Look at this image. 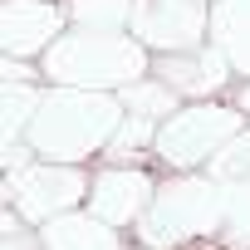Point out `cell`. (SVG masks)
I'll use <instances>...</instances> for the list:
<instances>
[{"instance_id": "1", "label": "cell", "mask_w": 250, "mask_h": 250, "mask_svg": "<svg viewBox=\"0 0 250 250\" xmlns=\"http://www.w3.org/2000/svg\"><path fill=\"white\" fill-rule=\"evenodd\" d=\"M123 113H128V108H123L118 93L49 83L25 138H30L35 157H44V162H79V167H83L88 157L108 152Z\"/></svg>"}, {"instance_id": "2", "label": "cell", "mask_w": 250, "mask_h": 250, "mask_svg": "<svg viewBox=\"0 0 250 250\" xmlns=\"http://www.w3.org/2000/svg\"><path fill=\"white\" fill-rule=\"evenodd\" d=\"M40 69H44V83L123 93L128 83L152 74V49L133 30H64L44 49Z\"/></svg>"}, {"instance_id": "3", "label": "cell", "mask_w": 250, "mask_h": 250, "mask_svg": "<svg viewBox=\"0 0 250 250\" xmlns=\"http://www.w3.org/2000/svg\"><path fill=\"white\" fill-rule=\"evenodd\" d=\"M226 211H230V187L226 182H216L211 172L206 177L182 172L172 182H157V196L138 221V240L147 250H177L187 240L216 235L226 226Z\"/></svg>"}, {"instance_id": "4", "label": "cell", "mask_w": 250, "mask_h": 250, "mask_svg": "<svg viewBox=\"0 0 250 250\" xmlns=\"http://www.w3.org/2000/svg\"><path fill=\"white\" fill-rule=\"evenodd\" d=\"M250 123L245 108L235 103H216V98H187L152 138V157L177 167V172H196L211 167V157Z\"/></svg>"}, {"instance_id": "5", "label": "cell", "mask_w": 250, "mask_h": 250, "mask_svg": "<svg viewBox=\"0 0 250 250\" xmlns=\"http://www.w3.org/2000/svg\"><path fill=\"white\" fill-rule=\"evenodd\" d=\"M88 187H93V177L79 162H44V157H35L30 167L5 172V201L30 226H44V221H54L64 211H79V201H88Z\"/></svg>"}, {"instance_id": "6", "label": "cell", "mask_w": 250, "mask_h": 250, "mask_svg": "<svg viewBox=\"0 0 250 250\" xmlns=\"http://www.w3.org/2000/svg\"><path fill=\"white\" fill-rule=\"evenodd\" d=\"M152 54H182L211 44V5L206 0H138L128 25Z\"/></svg>"}, {"instance_id": "7", "label": "cell", "mask_w": 250, "mask_h": 250, "mask_svg": "<svg viewBox=\"0 0 250 250\" xmlns=\"http://www.w3.org/2000/svg\"><path fill=\"white\" fill-rule=\"evenodd\" d=\"M69 10L64 0H5L0 5V54L44 59V49L64 35Z\"/></svg>"}, {"instance_id": "8", "label": "cell", "mask_w": 250, "mask_h": 250, "mask_svg": "<svg viewBox=\"0 0 250 250\" xmlns=\"http://www.w3.org/2000/svg\"><path fill=\"white\" fill-rule=\"evenodd\" d=\"M152 196H157V182H152V172H143V167H123V162H108L98 177H93V187H88V211L93 216H103L108 226H138L143 221V211L152 206Z\"/></svg>"}, {"instance_id": "9", "label": "cell", "mask_w": 250, "mask_h": 250, "mask_svg": "<svg viewBox=\"0 0 250 250\" xmlns=\"http://www.w3.org/2000/svg\"><path fill=\"white\" fill-rule=\"evenodd\" d=\"M152 74L162 83H172L182 98H211V93H221L230 83L235 69L216 44H201V49H182V54H157Z\"/></svg>"}, {"instance_id": "10", "label": "cell", "mask_w": 250, "mask_h": 250, "mask_svg": "<svg viewBox=\"0 0 250 250\" xmlns=\"http://www.w3.org/2000/svg\"><path fill=\"white\" fill-rule=\"evenodd\" d=\"M40 240H44V250H123L118 226H108L93 211H64V216L44 221Z\"/></svg>"}, {"instance_id": "11", "label": "cell", "mask_w": 250, "mask_h": 250, "mask_svg": "<svg viewBox=\"0 0 250 250\" xmlns=\"http://www.w3.org/2000/svg\"><path fill=\"white\" fill-rule=\"evenodd\" d=\"M211 44L230 59L235 74L250 79V0H216L211 5Z\"/></svg>"}, {"instance_id": "12", "label": "cell", "mask_w": 250, "mask_h": 250, "mask_svg": "<svg viewBox=\"0 0 250 250\" xmlns=\"http://www.w3.org/2000/svg\"><path fill=\"white\" fill-rule=\"evenodd\" d=\"M40 98H44L40 83H10V79L0 83V138L5 143H20L30 133V123L40 113Z\"/></svg>"}, {"instance_id": "13", "label": "cell", "mask_w": 250, "mask_h": 250, "mask_svg": "<svg viewBox=\"0 0 250 250\" xmlns=\"http://www.w3.org/2000/svg\"><path fill=\"white\" fill-rule=\"evenodd\" d=\"M118 98H123V108H128V113H143V118H152V123H167V118L182 108V93H177L172 83H162L157 74H147V79L128 83Z\"/></svg>"}, {"instance_id": "14", "label": "cell", "mask_w": 250, "mask_h": 250, "mask_svg": "<svg viewBox=\"0 0 250 250\" xmlns=\"http://www.w3.org/2000/svg\"><path fill=\"white\" fill-rule=\"evenodd\" d=\"M74 30H128L138 0H64Z\"/></svg>"}, {"instance_id": "15", "label": "cell", "mask_w": 250, "mask_h": 250, "mask_svg": "<svg viewBox=\"0 0 250 250\" xmlns=\"http://www.w3.org/2000/svg\"><path fill=\"white\" fill-rule=\"evenodd\" d=\"M157 128H162V123H152V118H143V113H123L118 133H113V143H108V162H123V167H128L133 157L152 152Z\"/></svg>"}, {"instance_id": "16", "label": "cell", "mask_w": 250, "mask_h": 250, "mask_svg": "<svg viewBox=\"0 0 250 250\" xmlns=\"http://www.w3.org/2000/svg\"><path fill=\"white\" fill-rule=\"evenodd\" d=\"M216 182H226V187H245L250 182V123H245V128L211 157V167H206Z\"/></svg>"}, {"instance_id": "17", "label": "cell", "mask_w": 250, "mask_h": 250, "mask_svg": "<svg viewBox=\"0 0 250 250\" xmlns=\"http://www.w3.org/2000/svg\"><path fill=\"white\" fill-rule=\"evenodd\" d=\"M226 240L230 245H240V250H250V182L235 191L230 187V211H226Z\"/></svg>"}, {"instance_id": "18", "label": "cell", "mask_w": 250, "mask_h": 250, "mask_svg": "<svg viewBox=\"0 0 250 250\" xmlns=\"http://www.w3.org/2000/svg\"><path fill=\"white\" fill-rule=\"evenodd\" d=\"M5 250H44V240H40V226H35V235H25V230L5 235Z\"/></svg>"}, {"instance_id": "19", "label": "cell", "mask_w": 250, "mask_h": 250, "mask_svg": "<svg viewBox=\"0 0 250 250\" xmlns=\"http://www.w3.org/2000/svg\"><path fill=\"white\" fill-rule=\"evenodd\" d=\"M235 108H245V113H250V83H245V88L235 93Z\"/></svg>"}, {"instance_id": "20", "label": "cell", "mask_w": 250, "mask_h": 250, "mask_svg": "<svg viewBox=\"0 0 250 250\" xmlns=\"http://www.w3.org/2000/svg\"><path fill=\"white\" fill-rule=\"evenodd\" d=\"M211 5H216V0H211Z\"/></svg>"}, {"instance_id": "21", "label": "cell", "mask_w": 250, "mask_h": 250, "mask_svg": "<svg viewBox=\"0 0 250 250\" xmlns=\"http://www.w3.org/2000/svg\"><path fill=\"white\" fill-rule=\"evenodd\" d=\"M143 250H147V245H143Z\"/></svg>"}]
</instances>
